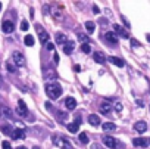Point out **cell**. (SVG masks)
Returning a JSON list of instances; mask_svg holds the SVG:
<instances>
[{"mask_svg": "<svg viewBox=\"0 0 150 149\" xmlns=\"http://www.w3.org/2000/svg\"><path fill=\"white\" fill-rule=\"evenodd\" d=\"M2 30H3V33H6V34H11V33L15 30V24H13L12 21H3V22H2Z\"/></svg>", "mask_w": 150, "mask_h": 149, "instance_id": "9c48e42d", "label": "cell"}, {"mask_svg": "<svg viewBox=\"0 0 150 149\" xmlns=\"http://www.w3.org/2000/svg\"><path fill=\"white\" fill-rule=\"evenodd\" d=\"M102 128H103V131H113L115 128H116V126H115L113 122H103Z\"/></svg>", "mask_w": 150, "mask_h": 149, "instance_id": "cb8c5ba5", "label": "cell"}, {"mask_svg": "<svg viewBox=\"0 0 150 149\" xmlns=\"http://www.w3.org/2000/svg\"><path fill=\"white\" fill-rule=\"evenodd\" d=\"M137 105H138V106H143V102H141V100H138V99H137Z\"/></svg>", "mask_w": 150, "mask_h": 149, "instance_id": "f6af8a7d", "label": "cell"}, {"mask_svg": "<svg viewBox=\"0 0 150 149\" xmlns=\"http://www.w3.org/2000/svg\"><path fill=\"white\" fill-rule=\"evenodd\" d=\"M81 50L84 52V53H90L91 47H90V45H81Z\"/></svg>", "mask_w": 150, "mask_h": 149, "instance_id": "f546056e", "label": "cell"}, {"mask_svg": "<svg viewBox=\"0 0 150 149\" xmlns=\"http://www.w3.org/2000/svg\"><path fill=\"white\" fill-rule=\"evenodd\" d=\"M18 114H19V115H22V117L28 115V108H26V105H25L24 100H19V102H18Z\"/></svg>", "mask_w": 150, "mask_h": 149, "instance_id": "30bf717a", "label": "cell"}, {"mask_svg": "<svg viewBox=\"0 0 150 149\" xmlns=\"http://www.w3.org/2000/svg\"><path fill=\"white\" fill-rule=\"evenodd\" d=\"M44 105H46V108H47V109H52V103H50V102H46Z\"/></svg>", "mask_w": 150, "mask_h": 149, "instance_id": "ee69618b", "label": "cell"}, {"mask_svg": "<svg viewBox=\"0 0 150 149\" xmlns=\"http://www.w3.org/2000/svg\"><path fill=\"white\" fill-rule=\"evenodd\" d=\"M12 59H13L15 65H18V67H24L25 65V56L21 53V52L15 50L13 53H12Z\"/></svg>", "mask_w": 150, "mask_h": 149, "instance_id": "3957f363", "label": "cell"}, {"mask_svg": "<svg viewBox=\"0 0 150 149\" xmlns=\"http://www.w3.org/2000/svg\"><path fill=\"white\" fill-rule=\"evenodd\" d=\"M147 41L150 43V34H147Z\"/></svg>", "mask_w": 150, "mask_h": 149, "instance_id": "7dc6e473", "label": "cell"}, {"mask_svg": "<svg viewBox=\"0 0 150 149\" xmlns=\"http://www.w3.org/2000/svg\"><path fill=\"white\" fill-rule=\"evenodd\" d=\"M113 31H115V33H118L119 36L124 37V39H128V36H130V34L127 33V30H124L121 25H118V24H115V25H113Z\"/></svg>", "mask_w": 150, "mask_h": 149, "instance_id": "5bb4252c", "label": "cell"}, {"mask_svg": "<svg viewBox=\"0 0 150 149\" xmlns=\"http://www.w3.org/2000/svg\"><path fill=\"white\" fill-rule=\"evenodd\" d=\"M0 117H2V112H0Z\"/></svg>", "mask_w": 150, "mask_h": 149, "instance_id": "816d5d0a", "label": "cell"}, {"mask_svg": "<svg viewBox=\"0 0 150 149\" xmlns=\"http://www.w3.org/2000/svg\"><path fill=\"white\" fill-rule=\"evenodd\" d=\"M2 131H3L5 134H11V136H12V133H13V130L9 127V126H2Z\"/></svg>", "mask_w": 150, "mask_h": 149, "instance_id": "f1b7e54d", "label": "cell"}, {"mask_svg": "<svg viewBox=\"0 0 150 149\" xmlns=\"http://www.w3.org/2000/svg\"><path fill=\"white\" fill-rule=\"evenodd\" d=\"M43 75H44V78L46 80H49V81H52V80H56L57 78V73L53 69L52 67H47L46 69H44V73H43Z\"/></svg>", "mask_w": 150, "mask_h": 149, "instance_id": "8992f818", "label": "cell"}, {"mask_svg": "<svg viewBox=\"0 0 150 149\" xmlns=\"http://www.w3.org/2000/svg\"><path fill=\"white\" fill-rule=\"evenodd\" d=\"M32 149H40V148H38V146H34V148H32Z\"/></svg>", "mask_w": 150, "mask_h": 149, "instance_id": "c3c4849f", "label": "cell"}, {"mask_svg": "<svg viewBox=\"0 0 150 149\" xmlns=\"http://www.w3.org/2000/svg\"><path fill=\"white\" fill-rule=\"evenodd\" d=\"M3 114H5L7 118H12V111L9 109V108H3Z\"/></svg>", "mask_w": 150, "mask_h": 149, "instance_id": "4dcf8cb0", "label": "cell"}, {"mask_svg": "<svg viewBox=\"0 0 150 149\" xmlns=\"http://www.w3.org/2000/svg\"><path fill=\"white\" fill-rule=\"evenodd\" d=\"M74 49H75V43L74 41H66L65 43V46H63V52H65V53L66 55H71V53H72V52H74Z\"/></svg>", "mask_w": 150, "mask_h": 149, "instance_id": "e0dca14e", "label": "cell"}, {"mask_svg": "<svg viewBox=\"0 0 150 149\" xmlns=\"http://www.w3.org/2000/svg\"><path fill=\"white\" fill-rule=\"evenodd\" d=\"M65 108L68 109V111H72V109H75L77 108V100L74 99V98H66L65 99Z\"/></svg>", "mask_w": 150, "mask_h": 149, "instance_id": "8fae6325", "label": "cell"}, {"mask_svg": "<svg viewBox=\"0 0 150 149\" xmlns=\"http://www.w3.org/2000/svg\"><path fill=\"white\" fill-rule=\"evenodd\" d=\"M2 148H3V149H12L11 143H9L7 140H3V143H2Z\"/></svg>", "mask_w": 150, "mask_h": 149, "instance_id": "836d02e7", "label": "cell"}, {"mask_svg": "<svg viewBox=\"0 0 150 149\" xmlns=\"http://www.w3.org/2000/svg\"><path fill=\"white\" fill-rule=\"evenodd\" d=\"M12 137L15 140H24L25 139V131L22 128H15L13 133H12Z\"/></svg>", "mask_w": 150, "mask_h": 149, "instance_id": "4fadbf2b", "label": "cell"}, {"mask_svg": "<svg viewBox=\"0 0 150 149\" xmlns=\"http://www.w3.org/2000/svg\"><path fill=\"white\" fill-rule=\"evenodd\" d=\"M16 149H26V148H25V146H18Z\"/></svg>", "mask_w": 150, "mask_h": 149, "instance_id": "bcb514c9", "label": "cell"}, {"mask_svg": "<svg viewBox=\"0 0 150 149\" xmlns=\"http://www.w3.org/2000/svg\"><path fill=\"white\" fill-rule=\"evenodd\" d=\"M93 12H94L96 15H99V13H100V9H99V7H97L96 5H93Z\"/></svg>", "mask_w": 150, "mask_h": 149, "instance_id": "ab89813d", "label": "cell"}, {"mask_svg": "<svg viewBox=\"0 0 150 149\" xmlns=\"http://www.w3.org/2000/svg\"><path fill=\"white\" fill-rule=\"evenodd\" d=\"M104 39L108 40L110 45H118V36L115 33H104Z\"/></svg>", "mask_w": 150, "mask_h": 149, "instance_id": "7c38bea8", "label": "cell"}, {"mask_svg": "<svg viewBox=\"0 0 150 149\" xmlns=\"http://www.w3.org/2000/svg\"><path fill=\"white\" fill-rule=\"evenodd\" d=\"M52 140H53V145H56L60 149H72L71 142H69L68 139H65L63 136H60V134H53L52 136Z\"/></svg>", "mask_w": 150, "mask_h": 149, "instance_id": "7a4b0ae2", "label": "cell"}, {"mask_svg": "<svg viewBox=\"0 0 150 149\" xmlns=\"http://www.w3.org/2000/svg\"><path fill=\"white\" fill-rule=\"evenodd\" d=\"M78 140H79L83 145H87V143H88V134H87V133H79Z\"/></svg>", "mask_w": 150, "mask_h": 149, "instance_id": "83f0119b", "label": "cell"}, {"mask_svg": "<svg viewBox=\"0 0 150 149\" xmlns=\"http://www.w3.org/2000/svg\"><path fill=\"white\" fill-rule=\"evenodd\" d=\"M121 19H122V22H124V25H125V27L127 28H131V24L127 21V18H125V16H121Z\"/></svg>", "mask_w": 150, "mask_h": 149, "instance_id": "d590c367", "label": "cell"}, {"mask_svg": "<svg viewBox=\"0 0 150 149\" xmlns=\"http://www.w3.org/2000/svg\"><path fill=\"white\" fill-rule=\"evenodd\" d=\"M103 143L110 148V149H115V148H118V140L112 137V136H103Z\"/></svg>", "mask_w": 150, "mask_h": 149, "instance_id": "52a82bcc", "label": "cell"}, {"mask_svg": "<svg viewBox=\"0 0 150 149\" xmlns=\"http://www.w3.org/2000/svg\"><path fill=\"white\" fill-rule=\"evenodd\" d=\"M115 109H116L118 112H121V111H122V103L116 102V103H115Z\"/></svg>", "mask_w": 150, "mask_h": 149, "instance_id": "8d00e7d4", "label": "cell"}, {"mask_svg": "<svg viewBox=\"0 0 150 149\" xmlns=\"http://www.w3.org/2000/svg\"><path fill=\"white\" fill-rule=\"evenodd\" d=\"M134 130L138 131V133H144V131L147 130V124L144 121H137L135 124H134Z\"/></svg>", "mask_w": 150, "mask_h": 149, "instance_id": "9a60e30c", "label": "cell"}, {"mask_svg": "<svg viewBox=\"0 0 150 149\" xmlns=\"http://www.w3.org/2000/svg\"><path fill=\"white\" fill-rule=\"evenodd\" d=\"M84 25H85V30H87L88 33H93V31L96 30V22H93V21H87Z\"/></svg>", "mask_w": 150, "mask_h": 149, "instance_id": "484cf974", "label": "cell"}, {"mask_svg": "<svg viewBox=\"0 0 150 149\" xmlns=\"http://www.w3.org/2000/svg\"><path fill=\"white\" fill-rule=\"evenodd\" d=\"M46 47H47L49 50H53V49H55V45H53V43H47Z\"/></svg>", "mask_w": 150, "mask_h": 149, "instance_id": "60d3db41", "label": "cell"}, {"mask_svg": "<svg viewBox=\"0 0 150 149\" xmlns=\"http://www.w3.org/2000/svg\"><path fill=\"white\" fill-rule=\"evenodd\" d=\"M79 124H81V117L77 115L74 122H68V131L69 133H77L78 128H79Z\"/></svg>", "mask_w": 150, "mask_h": 149, "instance_id": "5b68a950", "label": "cell"}, {"mask_svg": "<svg viewBox=\"0 0 150 149\" xmlns=\"http://www.w3.org/2000/svg\"><path fill=\"white\" fill-rule=\"evenodd\" d=\"M90 149H104L102 145H97V143H93L91 146H90Z\"/></svg>", "mask_w": 150, "mask_h": 149, "instance_id": "74e56055", "label": "cell"}, {"mask_svg": "<svg viewBox=\"0 0 150 149\" xmlns=\"http://www.w3.org/2000/svg\"><path fill=\"white\" fill-rule=\"evenodd\" d=\"M0 11H2V2H0Z\"/></svg>", "mask_w": 150, "mask_h": 149, "instance_id": "f907efd6", "label": "cell"}, {"mask_svg": "<svg viewBox=\"0 0 150 149\" xmlns=\"http://www.w3.org/2000/svg\"><path fill=\"white\" fill-rule=\"evenodd\" d=\"M100 25H104V27H106V25H108V19H106V18H102V19H100Z\"/></svg>", "mask_w": 150, "mask_h": 149, "instance_id": "b9f144b4", "label": "cell"}, {"mask_svg": "<svg viewBox=\"0 0 150 149\" xmlns=\"http://www.w3.org/2000/svg\"><path fill=\"white\" fill-rule=\"evenodd\" d=\"M28 27H30L28 22H26V21H22V24H21V30H22V31H26V30H28Z\"/></svg>", "mask_w": 150, "mask_h": 149, "instance_id": "e575fe53", "label": "cell"}, {"mask_svg": "<svg viewBox=\"0 0 150 149\" xmlns=\"http://www.w3.org/2000/svg\"><path fill=\"white\" fill-rule=\"evenodd\" d=\"M6 69H7L9 73H15V71H16V69H15V67H13L12 64H9V62L6 64Z\"/></svg>", "mask_w": 150, "mask_h": 149, "instance_id": "d6a6232c", "label": "cell"}, {"mask_svg": "<svg viewBox=\"0 0 150 149\" xmlns=\"http://www.w3.org/2000/svg\"><path fill=\"white\" fill-rule=\"evenodd\" d=\"M131 46H132V47H140L141 45H140V41H138V40H135V39H131Z\"/></svg>", "mask_w": 150, "mask_h": 149, "instance_id": "1f68e13d", "label": "cell"}, {"mask_svg": "<svg viewBox=\"0 0 150 149\" xmlns=\"http://www.w3.org/2000/svg\"><path fill=\"white\" fill-rule=\"evenodd\" d=\"M93 58H94V61L97 64H104L106 62V56L103 55V52H94Z\"/></svg>", "mask_w": 150, "mask_h": 149, "instance_id": "2e32d148", "label": "cell"}, {"mask_svg": "<svg viewBox=\"0 0 150 149\" xmlns=\"http://www.w3.org/2000/svg\"><path fill=\"white\" fill-rule=\"evenodd\" d=\"M110 111H112V105H110V103L103 102V103L100 105V112L103 114V115H108V114H110Z\"/></svg>", "mask_w": 150, "mask_h": 149, "instance_id": "ac0fdd59", "label": "cell"}, {"mask_svg": "<svg viewBox=\"0 0 150 149\" xmlns=\"http://www.w3.org/2000/svg\"><path fill=\"white\" fill-rule=\"evenodd\" d=\"M0 86H2V77H0Z\"/></svg>", "mask_w": 150, "mask_h": 149, "instance_id": "681fc988", "label": "cell"}, {"mask_svg": "<svg viewBox=\"0 0 150 149\" xmlns=\"http://www.w3.org/2000/svg\"><path fill=\"white\" fill-rule=\"evenodd\" d=\"M35 28H37V31H38V37H40V41L43 43V45H44V43H49V39H50L49 34L44 31L40 25H35Z\"/></svg>", "mask_w": 150, "mask_h": 149, "instance_id": "ba28073f", "label": "cell"}, {"mask_svg": "<svg viewBox=\"0 0 150 149\" xmlns=\"http://www.w3.org/2000/svg\"><path fill=\"white\" fill-rule=\"evenodd\" d=\"M78 39H79V41H83V45H88V41H90V37L83 33H78Z\"/></svg>", "mask_w": 150, "mask_h": 149, "instance_id": "4316f807", "label": "cell"}, {"mask_svg": "<svg viewBox=\"0 0 150 149\" xmlns=\"http://www.w3.org/2000/svg\"><path fill=\"white\" fill-rule=\"evenodd\" d=\"M46 94L49 96V99H53L56 100L57 98H60L62 94V87L59 83L53 81V83H47L46 84Z\"/></svg>", "mask_w": 150, "mask_h": 149, "instance_id": "6da1fadb", "label": "cell"}, {"mask_svg": "<svg viewBox=\"0 0 150 149\" xmlns=\"http://www.w3.org/2000/svg\"><path fill=\"white\" fill-rule=\"evenodd\" d=\"M88 122H90L91 126H100V117L96 115V114H91V115H88Z\"/></svg>", "mask_w": 150, "mask_h": 149, "instance_id": "d6986e66", "label": "cell"}, {"mask_svg": "<svg viewBox=\"0 0 150 149\" xmlns=\"http://www.w3.org/2000/svg\"><path fill=\"white\" fill-rule=\"evenodd\" d=\"M24 43H25V46H28V47L34 46V37L31 36V34H26L25 39H24Z\"/></svg>", "mask_w": 150, "mask_h": 149, "instance_id": "d4e9b609", "label": "cell"}, {"mask_svg": "<svg viewBox=\"0 0 150 149\" xmlns=\"http://www.w3.org/2000/svg\"><path fill=\"white\" fill-rule=\"evenodd\" d=\"M109 61L113 64V65H116V67H119V68H122V67H125V62H124V59H121V58H116V56H110L109 58Z\"/></svg>", "mask_w": 150, "mask_h": 149, "instance_id": "ffe728a7", "label": "cell"}, {"mask_svg": "<svg viewBox=\"0 0 150 149\" xmlns=\"http://www.w3.org/2000/svg\"><path fill=\"white\" fill-rule=\"evenodd\" d=\"M132 145L135 148H146L150 145V139H146V137H135L132 139Z\"/></svg>", "mask_w": 150, "mask_h": 149, "instance_id": "277c9868", "label": "cell"}, {"mask_svg": "<svg viewBox=\"0 0 150 149\" xmlns=\"http://www.w3.org/2000/svg\"><path fill=\"white\" fill-rule=\"evenodd\" d=\"M56 115H57V120H59L60 122H65V124H68V114L60 112V111H56Z\"/></svg>", "mask_w": 150, "mask_h": 149, "instance_id": "603a6c76", "label": "cell"}, {"mask_svg": "<svg viewBox=\"0 0 150 149\" xmlns=\"http://www.w3.org/2000/svg\"><path fill=\"white\" fill-rule=\"evenodd\" d=\"M53 62H55L56 65L59 64V55H57V53H55V55H53Z\"/></svg>", "mask_w": 150, "mask_h": 149, "instance_id": "f35d334b", "label": "cell"}, {"mask_svg": "<svg viewBox=\"0 0 150 149\" xmlns=\"http://www.w3.org/2000/svg\"><path fill=\"white\" fill-rule=\"evenodd\" d=\"M74 71L75 73H79V71H81V67H79V65H74Z\"/></svg>", "mask_w": 150, "mask_h": 149, "instance_id": "7bdbcfd3", "label": "cell"}, {"mask_svg": "<svg viewBox=\"0 0 150 149\" xmlns=\"http://www.w3.org/2000/svg\"><path fill=\"white\" fill-rule=\"evenodd\" d=\"M55 39H56V43H57V45H65V43L68 41V39H66V36H65L63 33H56Z\"/></svg>", "mask_w": 150, "mask_h": 149, "instance_id": "7402d4cb", "label": "cell"}, {"mask_svg": "<svg viewBox=\"0 0 150 149\" xmlns=\"http://www.w3.org/2000/svg\"><path fill=\"white\" fill-rule=\"evenodd\" d=\"M52 15H53V18H55L56 21H62V19H63V9H62V7H60V9H53L52 11Z\"/></svg>", "mask_w": 150, "mask_h": 149, "instance_id": "44dd1931", "label": "cell"}]
</instances>
